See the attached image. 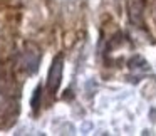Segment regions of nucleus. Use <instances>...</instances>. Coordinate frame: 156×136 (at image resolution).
Listing matches in <instances>:
<instances>
[{"label": "nucleus", "mask_w": 156, "mask_h": 136, "mask_svg": "<svg viewBox=\"0 0 156 136\" xmlns=\"http://www.w3.org/2000/svg\"><path fill=\"white\" fill-rule=\"evenodd\" d=\"M61 77H62V55H57V57L52 61V66L49 69V77H47V89L49 92L55 94L61 86Z\"/></svg>", "instance_id": "nucleus-1"}, {"label": "nucleus", "mask_w": 156, "mask_h": 136, "mask_svg": "<svg viewBox=\"0 0 156 136\" xmlns=\"http://www.w3.org/2000/svg\"><path fill=\"white\" fill-rule=\"evenodd\" d=\"M42 99V86H37V89H35V94H34V98H32V109L34 111H37V108H39V101Z\"/></svg>", "instance_id": "nucleus-2"}]
</instances>
